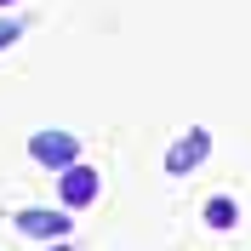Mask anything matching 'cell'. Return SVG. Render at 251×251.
<instances>
[{"instance_id":"cell-4","label":"cell","mask_w":251,"mask_h":251,"mask_svg":"<svg viewBox=\"0 0 251 251\" xmlns=\"http://www.w3.org/2000/svg\"><path fill=\"white\" fill-rule=\"evenodd\" d=\"M17 228L34 240H63L69 234V217L63 211H40V205H29V211H17Z\"/></svg>"},{"instance_id":"cell-1","label":"cell","mask_w":251,"mask_h":251,"mask_svg":"<svg viewBox=\"0 0 251 251\" xmlns=\"http://www.w3.org/2000/svg\"><path fill=\"white\" fill-rule=\"evenodd\" d=\"M29 154L40 160V166H51V172H69V166H80V137L75 131H34Z\"/></svg>"},{"instance_id":"cell-2","label":"cell","mask_w":251,"mask_h":251,"mask_svg":"<svg viewBox=\"0 0 251 251\" xmlns=\"http://www.w3.org/2000/svg\"><path fill=\"white\" fill-rule=\"evenodd\" d=\"M205 154H211V131H205V126H188L183 137L166 149V172H172V177H183V172H194Z\"/></svg>"},{"instance_id":"cell-5","label":"cell","mask_w":251,"mask_h":251,"mask_svg":"<svg viewBox=\"0 0 251 251\" xmlns=\"http://www.w3.org/2000/svg\"><path fill=\"white\" fill-rule=\"evenodd\" d=\"M205 223H211V228H234V223H240V205L228 200V194H217V200H205Z\"/></svg>"},{"instance_id":"cell-3","label":"cell","mask_w":251,"mask_h":251,"mask_svg":"<svg viewBox=\"0 0 251 251\" xmlns=\"http://www.w3.org/2000/svg\"><path fill=\"white\" fill-rule=\"evenodd\" d=\"M57 194H63V205H92L97 200V172L92 166H69L57 177Z\"/></svg>"},{"instance_id":"cell-7","label":"cell","mask_w":251,"mask_h":251,"mask_svg":"<svg viewBox=\"0 0 251 251\" xmlns=\"http://www.w3.org/2000/svg\"><path fill=\"white\" fill-rule=\"evenodd\" d=\"M0 6H6V0H0Z\"/></svg>"},{"instance_id":"cell-6","label":"cell","mask_w":251,"mask_h":251,"mask_svg":"<svg viewBox=\"0 0 251 251\" xmlns=\"http://www.w3.org/2000/svg\"><path fill=\"white\" fill-rule=\"evenodd\" d=\"M17 34H23V29H17V23H12V17H0V51H6V46H12V40H17Z\"/></svg>"}]
</instances>
